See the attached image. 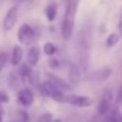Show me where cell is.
Here are the masks:
<instances>
[{"label":"cell","instance_id":"9a60e30c","mask_svg":"<svg viewBox=\"0 0 122 122\" xmlns=\"http://www.w3.org/2000/svg\"><path fill=\"white\" fill-rule=\"evenodd\" d=\"M119 40H121V36H119V33H111L108 37H106V40H105V45H106V47H115L118 43H119Z\"/></svg>","mask_w":122,"mask_h":122},{"label":"cell","instance_id":"6da1fadb","mask_svg":"<svg viewBox=\"0 0 122 122\" xmlns=\"http://www.w3.org/2000/svg\"><path fill=\"white\" fill-rule=\"evenodd\" d=\"M78 5L79 0H66V9H65V15L62 19V37L65 40H69L73 35V29H75V19H76V13H78Z\"/></svg>","mask_w":122,"mask_h":122},{"label":"cell","instance_id":"d6986e66","mask_svg":"<svg viewBox=\"0 0 122 122\" xmlns=\"http://www.w3.org/2000/svg\"><path fill=\"white\" fill-rule=\"evenodd\" d=\"M9 101H10L9 95H7L6 92H3V91H0V105H3V103H7Z\"/></svg>","mask_w":122,"mask_h":122},{"label":"cell","instance_id":"277c9868","mask_svg":"<svg viewBox=\"0 0 122 122\" xmlns=\"http://www.w3.org/2000/svg\"><path fill=\"white\" fill-rule=\"evenodd\" d=\"M17 19H19V7H17V5H15V6H12V7L6 12L5 17H3V22H2L3 30H5V32H10V30L16 26Z\"/></svg>","mask_w":122,"mask_h":122},{"label":"cell","instance_id":"3957f363","mask_svg":"<svg viewBox=\"0 0 122 122\" xmlns=\"http://www.w3.org/2000/svg\"><path fill=\"white\" fill-rule=\"evenodd\" d=\"M17 40L22 45H32L36 40V32H35V29L29 23L20 25V27L17 30Z\"/></svg>","mask_w":122,"mask_h":122},{"label":"cell","instance_id":"8992f818","mask_svg":"<svg viewBox=\"0 0 122 122\" xmlns=\"http://www.w3.org/2000/svg\"><path fill=\"white\" fill-rule=\"evenodd\" d=\"M112 103H113V93H112L111 89H106V91L102 93L101 99H99V103H98V113L102 115V116L108 115L109 111H111V108H112Z\"/></svg>","mask_w":122,"mask_h":122},{"label":"cell","instance_id":"8fae6325","mask_svg":"<svg viewBox=\"0 0 122 122\" xmlns=\"http://www.w3.org/2000/svg\"><path fill=\"white\" fill-rule=\"evenodd\" d=\"M19 78H20L23 82H26V83H33L35 76H33L32 66H29L27 63H26V65H22V66L19 68Z\"/></svg>","mask_w":122,"mask_h":122},{"label":"cell","instance_id":"30bf717a","mask_svg":"<svg viewBox=\"0 0 122 122\" xmlns=\"http://www.w3.org/2000/svg\"><path fill=\"white\" fill-rule=\"evenodd\" d=\"M39 60H40V49H39V46L29 47V50L26 53V62H27V65L32 66V68H35L39 63Z\"/></svg>","mask_w":122,"mask_h":122},{"label":"cell","instance_id":"ffe728a7","mask_svg":"<svg viewBox=\"0 0 122 122\" xmlns=\"http://www.w3.org/2000/svg\"><path fill=\"white\" fill-rule=\"evenodd\" d=\"M47 65H49V68H52V69H57V68H59V60L55 59V57H52V59H49Z\"/></svg>","mask_w":122,"mask_h":122},{"label":"cell","instance_id":"cb8c5ba5","mask_svg":"<svg viewBox=\"0 0 122 122\" xmlns=\"http://www.w3.org/2000/svg\"><path fill=\"white\" fill-rule=\"evenodd\" d=\"M3 108H2V105H0V122H3Z\"/></svg>","mask_w":122,"mask_h":122},{"label":"cell","instance_id":"603a6c76","mask_svg":"<svg viewBox=\"0 0 122 122\" xmlns=\"http://www.w3.org/2000/svg\"><path fill=\"white\" fill-rule=\"evenodd\" d=\"M20 118H22V122H27L29 121V116L26 112H20Z\"/></svg>","mask_w":122,"mask_h":122},{"label":"cell","instance_id":"ba28073f","mask_svg":"<svg viewBox=\"0 0 122 122\" xmlns=\"http://www.w3.org/2000/svg\"><path fill=\"white\" fill-rule=\"evenodd\" d=\"M46 78H47V81H49V82H52L57 89L63 91L65 93H66V92H71V91L73 89V86H72L68 81H63L62 78H59V76H56V75H53V73H50V72H47V73H46Z\"/></svg>","mask_w":122,"mask_h":122},{"label":"cell","instance_id":"7c38bea8","mask_svg":"<svg viewBox=\"0 0 122 122\" xmlns=\"http://www.w3.org/2000/svg\"><path fill=\"white\" fill-rule=\"evenodd\" d=\"M23 56H25L23 47L16 45L12 49V56H10V63H12V66H19L22 63V60H23Z\"/></svg>","mask_w":122,"mask_h":122},{"label":"cell","instance_id":"e0dca14e","mask_svg":"<svg viewBox=\"0 0 122 122\" xmlns=\"http://www.w3.org/2000/svg\"><path fill=\"white\" fill-rule=\"evenodd\" d=\"M7 59H9V56H7L6 52H0V73H2V71L5 69V66L7 63Z\"/></svg>","mask_w":122,"mask_h":122},{"label":"cell","instance_id":"7402d4cb","mask_svg":"<svg viewBox=\"0 0 122 122\" xmlns=\"http://www.w3.org/2000/svg\"><path fill=\"white\" fill-rule=\"evenodd\" d=\"M118 33H119V36H121V39H122V15H121V17H119V22H118Z\"/></svg>","mask_w":122,"mask_h":122},{"label":"cell","instance_id":"484cf974","mask_svg":"<svg viewBox=\"0 0 122 122\" xmlns=\"http://www.w3.org/2000/svg\"><path fill=\"white\" fill-rule=\"evenodd\" d=\"M15 3H22V2H25V0H13Z\"/></svg>","mask_w":122,"mask_h":122},{"label":"cell","instance_id":"44dd1931","mask_svg":"<svg viewBox=\"0 0 122 122\" xmlns=\"http://www.w3.org/2000/svg\"><path fill=\"white\" fill-rule=\"evenodd\" d=\"M103 116L102 115H99V113H96V115H93L91 119H88L86 122H103V119H102Z\"/></svg>","mask_w":122,"mask_h":122},{"label":"cell","instance_id":"5bb4252c","mask_svg":"<svg viewBox=\"0 0 122 122\" xmlns=\"http://www.w3.org/2000/svg\"><path fill=\"white\" fill-rule=\"evenodd\" d=\"M109 75H111V69H109V68H105V69H99V71H96V72L92 75V78L96 79L98 82H101V81L108 79Z\"/></svg>","mask_w":122,"mask_h":122},{"label":"cell","instance_id":"9c48e42d","mask_svg":"<svg viewBox=\"0 0 122 122\" xmlns=\"http://www.w3.org/2000/svg\"><path fill=\"white\" fill-rule=\"evenodd\" d=\"M68 76H69V81H68V82H69L73 88L79 85V82H81V71H79V68H78L75 63H72V62L68 63Z\"/></svg>","mask_w":122,"mask_h":122},{"label":"cell","instance_id":"7a4b0ae2","mask_svg":"<svg viewBox=\"0 0 122 122\" xmlns=\"http://www.w3.org/2000/svg\"><path fill=\"white\" fill-rule=\"evenodd\" d=\"M40 89H42V93H43L45 96L53 99L55 102H60V103H63V102H65V96H66V93H65L63 91L57 89L52 82L45 81V82L40 85Z\"/></svg>","mask_w":122,"mask_h":122},{"label":"cell","instance_id":"4316f807","mask_svg":"<svg viewBox=\"0 0 122 122\" xmlns=\"http://www.w3.org/2000/svg\"><path fill=\"white\" fill-rule=\"evenodd\" d=\"M52 122H62V121H60V119H53Z\"/></svg>","mask_w":122,"mask_h":122},{"label":"cell","instance_id":"2e32d148","mask_svg":"<svg viewBox=\"0 0 122 122\" xmlns=\"http://www.w3.org/2000/svg\"><path fill=\"white\" fill-rule=\"evenodd\" d=\"M56 52H57V47H56V45L55 43H52V42H46L45 45H43V53L46 55V56H55L56 55Z\"/></svg>","mask_w":122,"mask_h":122},{"label":"cell","instance_id":"4fadbf2b","mask_svg":"<svg viewBox=\"0 0 122 122\" xmlns=\"http://www.w3.org/2000/svg\"><path fill=\"white\" fill-rule=\"evenodd\" d=\"M45 16L49 22H53L57 16V5L56 3H49L45 9Z\"/></svg>","mask_w":122,"mask_h":122},{"label":"cell","instance_id":"ac0fdd59","mask_svg":"<svg viewBox=\"0 0 122 122\" xmlns=\"http://www.w3.org/2000/svg\"><path fill=\"white\" fill-rule=\"evenodd\" d=\"M53 121V115L50 112H45L43 115H40V118L37 119V122H52Z\"/></svg>","mask_w":122,"mask_h":122},{"label":"cell","instance_id":"5b68a950","mask_svg":"<svg viewBox=\"0 0 122 122\" xmlns=\"http://www.w3.org/2000/svg\"><path fill=\"white\" fill-rule=\"evenodd\" d=\"M65 102L66 103H71L73 106H78V108H89L95 103V101L89 96H85V95H75V93H69L65 96Z\"/></svg>","mask_w":122,"mask_h":122},{"label":"cell","instance_id":"d4e9b609","mask_svg":"<svg viewBox=\"0 0 122 122\" xmlns=\"http://www.w3.org/2000/svg\"><path fill=\"white\" fill-rule=\"evenodd\" d=\"M105 116H106V121H105V122H115V121H113L109 115H105Z\"/></svg>","mask_w":122,"mask_h":122},{"label":"cell","instance_id":"52a82bcc","mask_svg":"<svg viewBox=\"0 0 122 122\" xmlns=\"http://www.w3.org/2000/svg\"><path fill=\"white\" fill-rule=\"evenodd\" d=\"M17 101H19V103H20L22 106H25V108L32 106L33 102H35V93H33V91H32L30 88H23V89H20V91L17 92Z\"/></svg>","mask_w":122,"mask_h":122}]
</instances>
